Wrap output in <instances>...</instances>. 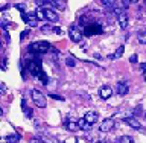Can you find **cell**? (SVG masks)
<instances>
[{"label": "cell", "mask_w": 146, "mask_h": 143, "mask_svg": "<svg viewBox=\"0 0 146 143\" xmlns=\"http://www.w3.org/2000/svg\"><path fill=\"white\" fill-rule=\"evenodd\" d=\"M78 125H79V130H82V131H90V128H91V125L85 120L84 117L78 120Z\"/></svg>", "instance_id": "16"}, {"label": "cell", "mask_w": 146, "mask_h": 143, "mask_svg": "<svg viewBox=\"0 0 146 143\" xmlns=\"http://www.w3.org/2000/svg\"><path fill=\"white\" fill-rule=\"evenodd\" d=\"M117 21H119V25H120L122 29H126V27H128V23H129V20H128V15H126L125 12H123L122 15L117 17Z\"/></svg>", "instance_id": "13"}, {"label": "cell", "mask_w": 146, "mask_h": 143, "mask_svg": "<svg viewBox=\"0 0 146 143\" xmlns=\"http://www.w3.org/2000/svg\"><path fill=\"white\" fill-rule=\"evenodd\" d=\"M36 18H38V20H44L46 18V14H44V8H38L36 9Z\"/></svg>", "instance_id": "22"}, {"label": "cell", "mask_w": 146, "mask_h": 143, "mask_svg": "<svg viewBox=\"0 0 146 143\" xmlns=\"http://www.w3.org/2000/svg\"><path fill=\"white\" fill-rule=\"evenodd\" d=\"M140 70L143 72V73H146V63H141L140 64Z\"/></svg>", "instance_id": "34"}, {"label": "cell", "mask_w": 146, "mask_h": 143, "mask_svg": "<svg viewBox=\"0 0 146 143\" xmlns=\"http://www.w3.org/2000/svg\"><path fill=\"white\" fill-rule=\"evenodd\" d=\"M116 2L117 0H102V3L105 5V6H108V8H114L116 6Z\"/></svg>", "instance_id": "24"}, {"label": "cell", "mask_w": 146, "mask_h": 143, "mask_svg": "<svg viewBox=\"0 0 146 143\" xmlns=\"http://www.w3.org/2000/svg\"><path fill=\"white\" fill-rule=\"evenodd\" d=\"M44 14H46V18H47L49 21H58V14L53 11L52 8H44Z\"/></svg>", "instance_id": "9"}, {"label": "cell", "mask_w": 146, "mask_h": 143, "mask_svg": "<svg viewBox=\"0 0 146 143\" xmlns=\"http://www.w3.org/2000/svg\"><path fill=\"white\" fill-rule=\"evenodd\" d=\"M41 32H43V34H52V32H55V27L50 26V25H44L41 27Z\"/></svg>", "instance_id": "21"}, {"label": "cell", "mask_w": 146, "mask_h": 143, "mask_svg": "<svg viewBox=\"0 0 146 143\" xmlns=\"http://www.w3.org/2000/svg\"><path fill=\"white\" fill-rule=\"evenodd\" d=\"M102 32V29H100V26L96 23V25H91V26H88L85 29V34L87 35H91V34H100Z\"/></svg>", "instance_id": "12"}, {"label": "cell", "mask_w": 146, "mask_h": 143, "mask_svg": "<svg viewBox=\"0 0 146 143\" xmlns=\"http://www.w3.org/2000/svg\"><path fill=\"white\" fill-rule=\"evenodd\" d=\"M123 52H125V47H123V46H119L117 50H116L113 55H108V58H110V59H117V58H120L122 55H123Z\"/></svg>", "instance_id": "15"}, {"label": "cell", "mask_w": 146, "mask_h": 143, "mask_svg": "<svg viewBox=\"0 0 146 143\" xmlns=\"http://www.w3.org/2000/svg\"><path fill=\"white\" fill-rule=\"evenodd\" d=\"M2 93H6V85L2 84Z\"/></svg>", "instance_id": "38"}, {"label": "cell", "mask_w": 146, "mask_h": 143, "mask_svg": "<svg viewBox=\"0 0 146 143\" xmlns=\"http://www.w3.org/2000/svg\"><path fill=\"white\" fill-rule=\"evenodd\" d=\"M31 96H32L34 104H35L38 108H46V105H47V99H46V96L41 93L40 90H32V91H31Z\"/></svg>", "instance_id": "2"}, {"label": "cell", "mask_w": 146, "mask_h": 143, "mask_svg": "<svg viewBox=\"0 0 146 143\" xmlns=\"http://www.w3.org/2000/svg\"><path fill=\"white\" fill-rule=\"evenodd\" d=\"M139 43L140 44H146V27L143 31L139 32Z\"/></svg>", "instance_id": "20"}, {"label": "cell", "mask_w": 146, "mask_h": 143, "mask_svg": "<svg viewBox=\"0 0 146 143\" xmlns=\"http://www.w3.org/2000/svg\"><path fill=\"white\" fill-rule=\"evenodd\" d=\"M140 111H141V107H140V105H139V107L135 108V111H134V114H135V116H139V114H140Z\"/></svg>", "instance_id": "35"}, {"label": "cell", "mask_w": 146, "mask_h": 143, "mask_svg": "<svg viewBox=\"0 0 146 143\" xmlns=\"http://www.w3.org/2000/svg\"><path fill=\"white\" fill-rule=\"evenodd\" d=\"M52 6L55 9H58V11H64L66 6H67V2H66V0H53Z\"/></svg>", "instance_id": "14"}, {"label": "cell", "mask_w": 146, "mask_h": 143, "mask_svg": "<svg viewBox=\"0 0 146 143\" xmlns=\"http://www.w3.org/2000/svg\"><path fill=\"white\" fill-rule=\"evenodd\" d=\"M128 2H129V5H131V3H137L139 0H128Z\"/></svg>", "instance_id": "39"}, {"label": "cell", "mask_w": 146, "mask_h": 143, "mask_svg": "<svg viewBox=\"0 0 146 143\" xmlns=\"http://www.w3.org/2000/svg\"><path fill=\"white\" fill-rule=\"evenodd\" d=\"M143 76H145V81H146V73H145V75H143Z\"/></svg>", "instance_id": "41"}, {"label": "cell", "mask_w": 146, "mask_h": 143, "mask_svg": "<svg viewBox=\"0 0 146 143\" xmlns=\"http://www.w3.org/2000/svg\"><path fill=\"white\" fill-rule=\"evenodd\" d=\"M55 34H58V35H62V31L59 29V27H55Z\"/></svg>", "instance_id": "36"}, {"label": "cell", "mask_w": 146, "mask_h": 143, "mask_svg": "<svg viewBox=\"0 0 146 143\" xmlns=\"http://www.w3.org/2000/svg\"><path fill=\"white\" fill-rule=\"evenodd\" d=\"M114 128V120L113 119H105V120H102V123H100L99 130L100 132H110Z\"/></svg>", "instance_id": "6"}, {"label": "cell", "mask_w": 146, "mask_h": 143, "mask_svg": "<svg viewBox=\"0 0 146 143\" xmlns=\"http://www.w3.org/2000/svg\"><path fill=\"white\" fill-rule=\"evenodd\" d=\"M50 49H52V46L47 41H35V43L29 44V47H27V50L32 53H47Z\"/></svg>", "instance_id": "1"}, {"label": "cell", "mask_w": 146, "mask_h": 143, "mask_svg": "<svg viewBox=\"0 0 146 143\" xmlns=\"http://www.w3.org/2000/svg\"><path fill=\"white\" fill-rule=\"evenodd\" d=\"M66 64H67L68 67H75L76 61H75V58H67V59H66Z\"/></svg>", "instance_id": "27"}, {"label": "cell", "mask_w": 146, "mask_h": 143, "mask_svg": "<svg viewBox=\"0 0 146 143\" xmlns=\"http://www.w3.org/2000/svg\"><path fill=\"white\" fill-rule=\"evenodd\" d=\"M68 37H70V40L73 41V43H79V41L82 40V32L79 31V27L72 25L70 27H68Z\"/></svg>", "instance_id": "4"}, {"label": "cell", "mask_w": 146, "mask_h": 143, "mask_svg": "<svg viewBox=\"0 0 146 143\" xmlns=\"http://www.w3.org/2000/svg\"><path fill=\"white\" fill-rule=\"evenodd\" d=\"M27 37H29V31H23L21 34H20V38H21V40L27 38Z\"/></svg>", "instance_id": "31"}, {"label": "cell", "mask_w": 146, "mask_h": 143, "mask_svg": "<svg viewBox=\"0 0 146 143\" xmlns=\"http://www.w3.org/2000/svg\"><path fill=\"white\" fill-rule=\"evenodd\" d=\"M26 69H27V70H29L34 76H36V78H38V75L43 72V70H41L40 63H36V61H29V63L26 64Z\"/></svg>", "instance_id": "5"}, {"label": "cell", "mask_w": 146, "mask_h": 143, "mask_svg": "<svg viewBox=\"0 0 146 143\" xmlns=\"http://www.w3.org/2000/svg\"><path fill=\"white\" fill-rule=\"evenodd\" d=\"M116 91H117L119 96H125V94H128V91H129V87H128L126 82H119Z\"/></svg>", "instance_id": "11"}, {"label": "cell", "mask_w": 146, "mask_h": 143, "mask_svg": "<svg viewBox=\"0 0 146 143\" xmlns=\"http://www.w3.org/2000/svg\"><path fill=\"white\" fill-rule=\"evenodd\" d=\"M17 8L20 9V11H23V9H25L26 6H25V5H21V3H18V5H17Z\"/></svg>", "instance_id": "37"}, {"label": "cell", "mask_w": 146, "mask_h": 143, "mask_svg": "<svg viewBox=\"0 0 146 143\" xmlns=\"http://www.w3.org/2000/svg\"><path fill=\"white\" fill-rule=\"evenodd\" d=\"M66 128L68 131H78L79 130V125H78V122H75V120H67L66 122Z\"/></svg>", "instance_id": "18"}, {"label": "cell", "mask_w": 146, "mask_h": 143, "mask_svg": "<svg viewBox=\"0 0 146 143\" xmlns=\"http://www.w3.org/2000/svg\"><path fill=\"white\" fill-rule=\"evenodd\" d=\"M21 110H23V113H25V116H26V117H29V119L32 117V110L27 107V104H26V100H25V99L21 100Z\"/></svg>", "instance_id": "17"}, {"label": "cell", "mask_w": 146, "mask_h": 143, "mask_svg": "<svg viewBox=\"0 0 146 143\" xmlns=\"http://www.w3.org/2000/svg\"><path fill=\"white\" fill-rule=\"evenodd\" d=\"M29 143H44V140L41 139V137H32L29 140Z\"/></svg>", "instance_id": "28"}, {"label": "cell", "mask_w": 146, "mask_h": 143, "mask_svg": "<svg viewBox=\"0 0 146 143\" xmlns=\"http://www.w3.org/2000/svg\"><path fill=\"white\" fill-rule=\"evenodd\" d=\"M9 40H11V38H9V34H8L6 31H5V32H3V41H5V44H8Z\"/></svg>", "instance_id": "30"}, {"label": "cell", "mask_w": 146, "mask_h": 143, "mask_svg": "<svg viewBox=\"0 0 146 143\" xmlns=\"http://www.w3.org/2000/svg\"><path fill=\"white\" fill-rule=\"evenodd\" d=\"M137 61H139V55H137V53H134V55H131V57H129V63L135 64Z\"/></svg>", "instance_id": "29"}, {"label": "cell", "mask_w": 146, "mask_h": 143, "mask_svg": "<svg viewBox=\"0 0 146 143\" xmlns=\"http://www.w3.org/2000/svg\"><path fill=\"white\" fill-rule=\"evenodd\" d=\"M84 119L90 123V125H93V123H96V122L99 120V114H98V113H94V111H88V113H85Z\"/></svg>", "instance_id": "10"}, {"label": "cell", "mask_w": 146, "mask_h": 143, "mask_svg": "<svg viewBox=\"0 0 146 143\" xmlns=\"http://www.w3.org/2000/svg\"><path fill=\"white\" fill-rule=\"evenodd\" d=\"M5 140H6V143H18V142H20V136L14 132V134L6 136V139H5Z\"/></svg>", "instance_id": "19"}, {"label": "cell", "mask_w": 146, "mask_h": 143, "mask_svg": "<svg viewBox=\"0 0 146 143\" xmlns=\"http://www.w3.org/2000/svg\"><path fill=\"white\" fill-rule=\"evenodd\" d=\"M96 143H105L104 140H98V142H96Z\"/></svg>", "instance_id": "40"}, {"label": "cell", "mask_w": 146, "mask_h": 143, "mask_svg": "<svg viewBox=\"0 0 146 143\" xmlns=\"http://www.w3.org/2000/svg\"><path fill=\"white\" fill-rule=\"evenodd\" d=\"M21 18H23V21H25L29 27H35L36 25H38V18H36V12H35V11L27 12V14L23 12Z\"/></svg>", "instance_id": "3"}, {"label": "cell", "mask_w": 146, "mask_h": 143, "mask_svg": "<svg viewBox=\"0 0 146 143\" xmlns=\"http://www.w3.org/2000/svg\"><path fill=\"white\" fill-rule=\"evenodd\" d=\"M145 119H146V114H145Z\"/></svg>", "instance_id": "42"}, {"label": "cell", "mask_w": 146, "mask_h": 143, "mask_svg": "<svg viewBox=\"0 0 146 143\" xmlns=\"http://www.w3.org/2000/svg\"><path fill=\"white\" fill-rule=\"evenodd\" d=\"M2 26H3V31H8V29H15V23H8V21H3L2 23Z\"/></svg>", "instance_id": "23"}, {"label": "cell", "mask_w": 146, "mask_h": 143, "mask_svg": "<svg viewBox=\"0 0 146 143\" xmlns=\"http://www.w3.org/2000/svg\"><path fill=\"white\" fill-rule=\"evenodd\" d=\"M2 69H3V70H6V69H8V59H6V58H3V63H2Z\"/></svg>", "instance_id": "32"}, {"label": "cell", "mask_w": 146, "mask_h": 143, "mask_svg": "<svg viewBox=\"0 0 146 143\" xmlns=\"http://www.w3.org/2000/svg\"><path fill=\"white\" fill-rule=\"evenodd\" d=\"M111 94H113V88L110 85H104L102 88L99 90V96L102 99H110V98H111Z\"/></svg>", "instance_id": "8"}, {"label": "cell", "mask_w": 146, "mask_h": 143, "mask_svg": "<svg viewBox=\"0 0 146 143\" xmlns=\"http://www.w3.org/2000/svg\"><path fill=\"white\" fill-rule=\"evenodd\" d=\"M123 122H125L126 125H129L131 128H134V130H139V131L143 130V128H141V123L137 120V117H125Z\"/></svg>", "instance_id": "7"}, {"label": "cell", "mask_w": 146, "mask_h": 143, "mask_svg": "<svg viewBox=\"0 0 146 143\" xmlns=\"http://www.w3.org/2000/svg\"><path fill=\"white\" fill-rule=\"evenodd\" d=\"M50 98H52V99H56V100H64L62 96H58V94H50Z\"/></svg>", "instance_id": "33"}, {"label": "cell", "mask_w": 146, "mask_h": 143, "mask_svg": "<svg viewBox=\"0 0 146 143\" xmlns=\"http://www.w3.org/2000/svg\"><path fill=\"white\" fill-rule=\"evenodd\" d=\"M38 78H40V81L43 82V84H47V76H46L44 72H41L40 75H38Z\"/></svg>", "instance_id": "26"}, {"label": "cell", "mask_w": 146, "mask_h": 143, "mask_svg": "<svg viewBox=\"0 0 146 143\" xmlns=\"http://www.w3.org/2000/svg\"><path fill=\"white\" fill-rule=\"evenodd\" d=\"M120 143H135V142H134V139H132V137H129V136H123L122 139H120Z\"/></svg>", "instance_id": "25"}]
</instances>
